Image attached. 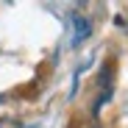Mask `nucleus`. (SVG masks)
<instances>
[{
	"mask_svg": "<svg viewBox=\"0 0 128 128\" xmlns=\"http://www.w3.org/2000/svg\"><path fill=\"white\" fill-rule=\"evenodd\" d=\"M72 25H75L72 45H81L84 39H89V34H92V25H89V20H86V17H75V20H72Z\"/></svg>",
	"mask_w": 128,
	"mask_h": 128,
	"instance_id": "1",
	"label": "nucleus"
},
{
	"mask_svg": "<svg viewBox=\"0 0 128 128\" xmlns=\"http://www.w3.org/2000/svg\"><path fill=\"white\" fill-rule=\"evenodd\" d=\"M92 128H100V125H92Z\"/></svg>",
	"mask_w": 128,
	"mask_h": 128,
	"instance_id": "2",
	"label": "nucleus"
},
{
	"mask_svg": "<svg viewBox=\"0 0 128 128\" xmlns=\"http://www.w3.org/2000/svg\"><path fill=\"white\" fill-rule=\"evenodd\" d=\"M81 3H84V0H81Z\"/></svg>",
	"mask_w": 128,
	"mask_h": 128,
	"instance_id": "3",
	"label": "nucleus"
}]
</instances>
